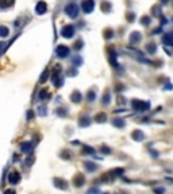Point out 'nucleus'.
Returning a JSON list of instances; mask_svg holds the SVG:
<instances>
[{
    "label": "nucleus",
    "instance_id": "f257e3e1",
    "mask_svg": "<svg viewBox=\"0 0 173 194\" xmlns=\"http://www.w3.org/2000/svg\"><path fill=\"white\" fill-rule=\"evenodd\" d=\"M51 81H53L54 86L57 88H61L62 84H64V80L61 78V66H56L51 72Z\"/></svg>",
    "mask_w": 173,
    "mask_h": 194
},
{
    "label": "nucleus",
    "instance_id": "f03ea898",
    "mask_svg": "<svg viewBox=\"0 0 173 194\" xmlns=\"http://www.w3.org/2000/svg\"><path fill=\"white\" fill-rule=\"evenodd\" d=\"M131 105L135 110H138V112H146V110L150 109V102L142 101V100H132Z\"/></svg>",
    "mask_w": 173,
    "mask_h": 194
},
{
    "label": "nucleus",
    "instance_id": "7ed1b4c3",
    "mask_svg": "<svg viewBox=\"0 0 173 194\" xmlns=\"http://www.w3.org/2000/svg\"><path fill=\"white\" fill-rule=\"evenodd\" d=\"M78 12H80V8L76 3H69V4L65 7V13L69 16L70 19H74L78 16Z\"/></svg>",
    "mask_w": 173,
    "mask_h": 194
},
{
    "label": "nucleus",
    "instance_id": "20e7f679",
    "mask_svg": "<svg viewBox=\"0 0 173 194\" xmlns=\"http://www.w3.org/2000/svg\"><path fill=\"white\" fill-rule=\"evenodd\" d=\"M74 32H76V28L73 24H65L61 28V35L64 38H66V39H70V38L74 37Z\"/></svg>",
    "mask_w": 173,
    "mask_h": 194
},
{
    "label": "nucleus",
    "instance_id": "39448f33",
    "mask_svg": "<svg viewBox=\"0 0 173 194\" xmlns=\"http://www.w3.org/2000/svg\"><path fill=\"white\" fill-rule=\"evenodd\" d=\"M69 54H70V48L68 47V46H65V45L57 46V48H56V55L58 57V58H66Z\"/></svg>",
    "mask_w": 173,
    "mask_h": 194
},
{
    "label": "nucleus",
    "instance_id": "423d86ee",
    "mask_svg": "<svg viewBox=\"0 0 173 194\" xmlns=\"http://www.w3.org/2000/svg\"><path fill=\"white\" fill-rule=\"evenodd\" d=\"M22 177H20V172L19 171H11L10 174H8V182L11 183V185H18L19 182H20Z\"/></svg>",
    "mask_w": 173,
    "mask_h": 194
},
{
    "label": "nucleus",
    "instance_id": "0eeeda50",
    "mask_svg": "<svg viewBox=\"0 0 173 194\" xmlns=\"http://www.w3.org/2000/svg\"><path fill=\"white\" fill-rule=\"evenodd\" d=\"M95 8V1L93 0H85V1L81 3V10L85 13H91Z\"/></svg>",
    "mask_w": 173,
    "mask_h": 194
},
{
    "label": "nucleus",
    "instance_id": "6e6552de",
    "mask_svg": "<svg viewBox=\"0 0 173 194\" xmlns=\"http://www.w3.org/2000/svg\"><path fill=\"white\" fill-rule=\"evenodd\" d=\"M53 182H54V186H56L57 189H59V190H66L68 186H69L66 181L62 179V178H54Z\"/></svg>",
    "mask_w": 173,
    "mask_h": 194
},
{
    "label": "nucleus",
    "instance_id": "1a4fd4ad",
    "mask_svg": "<svg viewBox=\"0 0 173 194\" xmlns=\"http://www.w3.org/2000/svg\"><path fill=\"white\" fill-rule=\"evenodd\" d=\"M73 185L76 186V187H81V186L85 183V177H84L81 172H78V174H76L74 175V178H73Z\"/></svg>",
    "mask_w": 173,
    "mask_h": 194
},
{
    "label": "nucleus",
    "instance_id": "9d476101",
    "mask_svg": "<svg viewBox=\"0 0 173 194\" xmlns=\"http://www.w3.org/2000/svg\"><path fill=\"white\" fill-rule=\"evenodd\" d=\"M47 11V4L45 1H38L35 5V13L37 15H43V13Z\"/></svg>",
    "mask_w": 173,
    "mask_h": 194
},
{
    "label": "nucleus",
    "instance_id": "9b49d317",
    "mask_svg": "<svg viewBox=\"0 0 173 194\" xmlns=\"http://www.w3.org/2000/svg\"><path fill=\"white\" fill-rule=\"evenodd\" d=\"M84 167H85V170L86 171H89V172H93V171H96V170L99 169V166H97L95 162H91V160L84 162Z\"/></svg>",
    "mask_w": 173,
    "mask_h": 194
},
{
    "label": "nucleus",
    "instance_id": "f8f14e48",
    "mask_svg": "<svg viewBox=\"0 0 173 194\" xmlns=\"http://www.w3.org/2000/svg\"><path fill=\"white\" fill-rule=\"evenodd\" d=\"M81 100H83V94H81V92H78V90L72 92V94H70V101L74 102V104H78V102H81Z\"/></svg>",
    "mask_w": 173,
    "mask_h": 194
},
{
    "label": "nucleus",
    "instance_id": "ddd939ff",
    "mask_svg": "<svg viewBox=\"0 0 173 194\" xmlns=\"http://www.w3.org/2000/svg\"><path fill=\"white\" fill-rule=\"evenodd\" d=\"M131 137L135 140V142H142V140H145V134H143L141 129H135V131L131 134Z\"/></svg>",
    "mask_w": 173,
    "mask_h": 194
},
{
    "label": "nucleus",
    "instance_id": "4468645a",
    "mask_svg": "<svg viewBox=\"0 0 173 194\" xmlns=\"http://www.w3.org/2000/svg\"><path fill=\"white\" fill-rule=\"evenodd\" d=\"M38 98L42 100V101H45V100H49V98H50V92H49V89H46V88L41 89V90L38 92Z\"/></svg>",
    "mask_w": 173,
    "mask_h": 194
},
{
    "label": "nucleus",
    "instance_id": "2eb2a0df",
    "mask_svg": "<svg viewBox=\"0 0 173 194\" xmlns=\"http://www.w3.org/2000/svg\"><path fill=\"white\" fill-rule=\"evenodd\" d=\"M20 151L24 154H31L32 151V143L31 142H24L20 144Z\"/></svg>",
    "mask_w": 173,
    "mask_h": 194
},
{
    "label": "nucleus",
    "instance_id": "dca6fc26",
    "mask_svg": "<svg viewBox=\"0 0 173 194\" xmlns=\"http://www.w3.org/2000/svg\"><path fill=\"white\" fill-rule=\"evenodd\" d=\"M141 39H142V35H141L139 31H134V32H131V35H130V42L134 43V45L135 43H139Z\"/></svg>",
    "mask_w": 173,
    "mask_h": 194
},
{
    "label": "nucleus",
    "instance_id": "f3484780",
    "mask_svg": "<svg viewBox=\"0 0 173 194\" xmlns=\"http://www.w3.org/2000/svg\"><path fill=\"white\" fill-rule=\"evenodd\" d=\"M92 119L89 117V116H83V117H80V120H78V125L80 127H88L89 124H91Z\"/></svg>",
    "mask_w": 173,
    "mask_h": 194
},
{
    "label": "nucleus",
    "instance_id": "a211bd4d",
    "mask_svg": "<svg viewBox=\"0 0 173 194\" xmlns=\"http://www.w3.org/2000/svg\"><path fill=\"white\" fill-rule=\"evenodd\" d=\"M70 61H72V63H73V66H74V67L81 66V65H83V58H81V57L78 55V54L73 55L72 58H70Z\"/></svg>",
    "mask_w": 173,
    "mask_h": 194
},
{
    "label": "nucleus",
    "instance_id": "6ab92c4d",
    "mask_svg": "<svg viewBox=\"0 0 173 194\" xmlns=\"http://www.w3.org/2000/svg\"><path fill=\"white\" fill-rule=\"evenodd\" d=\"M162 43L168 46H173V34H165L162 37Z\"/></svg>",
    "mask_w": 173,
    "mask_h": 194
},
{
    "label": "nucleus",
    "instance_id": "aec40b11",
    "mask_svg": "<svg viewBox=\"0 0 173 194\" xmlns=\"http://www.w3.org/2000/svg\"><path fill=\"white\" fill-rule=\"evenodd\" d=\"M112 125L116 127V128H123L124 125H126V123H124V119H120V117H116L112 120Z\"/></svg>",
    "mask_w": 173,
    "mask_h": 194
},
{
    "label": "nucleus",
    "instance_id": "412c9836",
    "mask_svg": "<svg viewBox=\"0 0 173 194\" xmlns=\"http://www.w3.org/2000/svg\"><path fill=\"white\" fill-rule=\"evenodd\" d=\"M93 119H95V121H97V123H104V121L107 120V115H105L104 112H100V113H97Z\"/></svg>",
    "mask_w": 173,
    "mask_h": 194
},
{
    "label": "nucleus",
    "instance_id": "4be33fe9",
    "mask_svg": "<svg viewBox=\"0 0 173 194\" xmlns=\"http://www.w3.org/2000/svg\"><path fill=\"white\" fill-rule=\"evenodd\" d=\"M110 102H111V93L107 90L104 94H103V97H102V104L103 105H108Z\"/></svg>",
    "mask_w": 173,
    "mask_h": 194
},
{
    "label": "nucleus",
    "instance_id": "5701e85b",
    "mask_svg": "<svg viewBox=\"0 0 173 194\" xmlns=\"http://www.w3.org/2000/svg\"><path fill=\"white\" fill-rule=\"evenodd\" d=\"M146 51H147L149 54H154L157 51V45L156 43H147V45H146Z\"/></svg>",
    "mask_w": 173,
    "mask_h": 194
},
{
    "label": "nucleus",
    "instance_id": "b1692460",
    "mask_svg": "<svg viewBox=\"0 0 173 194\" xmlns=\"http://www.w3.org/2000/svg\"><path fill=\"white\" fill-rule=\"evenodd\" d=\"M47 115V108L45 107V105H39V107H38V116H46Z\"/></svg>",
    "mask_w": 173,
    "mask_h": 194
},
{
    "label": "nucleus",
    "instance_id": "393cba45",
    "mask_svg": "<svg viewBox=\"0 0 173 194\" xmlns=\"http://www.w3.org/2000/svg\"><path fill=\"white\" fill-rule=\"evenodd\" d=\"M8 34H10V30H8V27H5V26L0 27V37L5 38V37H8Z\"/></svg>",
    "mask_w": 173,
    "mask_h": 194
},
{
    "label": "nucleus",
    "instance_id": "a878e982",
    "mask_svg": "<svg viewBox=\"0 0 173 194\" xmlns=\"http://www.w3.org/2000/svg\"><path fill=\"white\" fill-rule=\"evenodd\" d=\"M102 10L104 11V12H110V11H111V3L103 1L102 3Z\"/></svg>",
    "mask_w": 173,
    "mask_h": 194
},
{
    "label": "nucleus",
    "instance_id": "bb28decb",
    "mask_svg": "<svg viewBox=\"0 0 173 194\" xmlns=\"http://www.w3.org/2000/svg\"><path fill=\"white\" fill-rule=\"evenodd\" d=\"M83 46H84L83 40H81V39H78V40H76V42H74V45H73V48L78 51V50H80V48H83Z\"/></svg>",
    "mask_w": 173,
    "mask_h": 194
},
{
    "label": "nucleus",
    "instance_id": "cd10ccee",
    "mask_svg": "<svg viewBox=\"0 0 173 194\" xmlns=\"http://www.w3.org/2000/svg\"><path fill=\"white\" fill-rule=\"evenodd\" d=\"M95 98H96V93L93 90H89L88 94H86V100L88 101H95Z\"/></svg>",
    "mask_w": 173,
    "mask_h": 194
},
{
    "label": "nucleus",
    "instance_id": "c85d7f7f",
    "mask_svg": "<svg viewBox=\"0 0 173 194\" xmlns=\"http://www.w3.org/2000/svg\"><path fill=\"white\" fill-rule=\"evenodd\" d=\"M14 4V1H2L0 0V8H7V7H11Z\"/></svg>",
    "mask_w": 173,
    "mask_h": 194
},
{
    "label": "nucleus",
    "instance_id": "c756f323",
    "mask_svg": "<svg viewBox=\"0 0 173 194\" xmlns=\"http://www.w3.org/2000/svg\"><path fill=\"white\" fill-rule=\"evenodd\" d=\"M114 37V32H112V30H105V32H104V38L105 39H111V38Z\"/></svg>",
    "mask_w": 173,
    "mask_h": 194
},
{
    "label": "nucleus",
    "instance_id": "7c9ffc66",
    "mask_svg": "<svg viewBox=\"0 0 173 194\" xmlns=\"http://www.w3.org/2000/svg\"><path fill=\"white\" fill-rule=\"evenodd\" d=\"M84 152L85 154H95V148L93 147H88V146H84Z\"/></svg>",
    "mask_w": 173,
    "mask_h": 194
},
{
    "label": "nucleus",
    "instance_id": "2f4dec72",
    "mask_svg": "<svg viewBox=\"0 0 173 194\" xmlns=\"http://www.w3.org/2000/svg\"><path fill=\"white\" fill-rule=\"evenodd\" d=\"M141 20H142L143 26H149V24H150V16H143Z\"/></svg>",
    "mask_w": 173,
    "mask_h": 194
},
{
    "label": "nucleus",
    "instance_id": "473e14b6",
    "mask_svg": "<svg viewBox=\"0 0 173 194\" xmlns=\"http://www.w3.org/2000/svg\"><path fill=\"white\" fill-rule=\"evenodd\" d=\"M5 48H7V43H5V42H0V55H2V54L5 51Z\"/></svg>",
    "mask_w": 173,
    "mask_h": 194
},
{
    "label": "nucleus",
    "instance_id": "72a5a7b5",
    "mask_svg": "<svg viewBox=\"0 0 173 194\" xmlns=\"http://www.w3.org/2000/svg\"><path fill=\"white\" fill-rule=\"evenodd\" d=\"M47 73H49V72H47V70H45V72H43V73H42V77H41V78H39V82H45V81H46V80H47Z\"/></svg>",
    "mask_w": 173,
    "mask_h": 194
},
{
    "label": "nucleus",
    "instance_id": "f704fd0d",
    "mask_svg": "<svg viewBox=\"0 0 173 194\" xmlns=\"http://www.w3.org/2000/svg\"><path fill=\"white\" fill-rule=\"evenodd\" d=\"M102 152L105 154V155H110V154H111V150L107 147V146H102Z\"/></svg>",
    "mask_w": 173,
    "mask_h": 194
},
{
    "label": "nucleus",
    "instance_id": "c9c22d12",
    "mask_svg": "<svg viewBox=\"0 0 173 194\" xmlns=\"http://www.w3.org/2000/svg\"><path fill=\"white\" fill-rule=\"evenodd\" d=\"M57 115L65 116V115H66V109H65V108H58V109H57Z\"/></svg>",
    "mask_w": 173,
    "mask_h": 194
},
{
    "label": "nucleus",
    "instance_id": "e433bc0d",
    "mask_svg": "<svg viewBox=\"0 0 173 194\" xmlns=\"http://www.w3.org/2000/svg\"><path fill=\"white\" fill-rule=\"evenodd\" d=\"M100 193V190L97 187H93V189H91V190H88V193L86 194H99Z\"/></svg>",
    "mask_w": 173,
    "mask_h": 194
},
{
    "label": "nucleus",
    "instance_id": "4c0bfd02",
    "mask_svg": "<svg viewBox=\"0 0 173 194\" xmlns=\"http://www.w3.org/2000/svg\"><path fill=\"white\" fill-rule=\"evenodd\" d=\"M68 74H69V75H72V77H74V75H77V70H76V69H73V67H72V69H69V70H68Z\"/></svg>",
    "mask_w": 173,
    "mask_h": 194
},
{
    "label": "nucleus",
    "instance_id": "58836bf2",
    "mask_svg": "<svg viewBox=\"0 0 173 194\" xmlns=\"http://www.w3.org/2000/svg\"><path fill=\"white\" fill-rule=\"evenodd\" d=\"M154 193L156 194H165V189L164 187H157L156 190H154Z\"/></svg>",
    "mask_w": 173,
    "mask_h": 194
},
{
    "label": "nucleus",
    "instance_id": "ea45409f",
    "mask_svg": "<svg viewBox=\"0 0 173 194\" xmlns=\"http://www.w3.org/2000/svg\"><path fill=\"white\" fill-rule=\"evenodd\" d=\"M26 117H27V120H31V119L34 117V112H32V110H29L27 115H26Z\"/></svg>",
    "mask_w": 173,
    "mask_h": 194
},
{
    "label": "nucleus",
    "instance_id": "a19ab883",
    "mask_svg": "<svg viewBox=\"0 0 173 194\" xmlns=\"http://www.w3.org/2000/svg\"><path fill=\"white\" fill-rule=\"evenodd\" d=\"M32 160H34V156L30 155L29 159H26V164H32Z\"/></svg>",
    "mask_w": 173,
    "mask_h": 194
},
{
    "label": "nucleus",
    "instance_id": "79ce46f5",
    "mask_svg": "<svg viewBox=\"0 0 173 194\" xmlns=\"http://www.w3.org/2000/svg\"><path fill=\"white\" fill-rule=\"evenodd\" d=\"M61 156H62V158H66V159H69V158H72V155H68V154H66V152H62V154H61Z\"/></svg>",
    "mask_w": 173,
    "mask_h": 194
},
{
    "label": "nucleus",
    "instance_id": "37998d69",
    "mask_svg": "<svg viewBox=\"0 0 173 194\" xmlns=\"http://www.w3.org/2000/svg\"><path fill=\"white\" fill-rule=\"evenodd\" d=\"M4 194H16V193H15L14 190H11V189H10V190H5V191H4Z\"/></svg>",
    "mask_w": 173,
    "mask_h": 194
}]
</instances>
